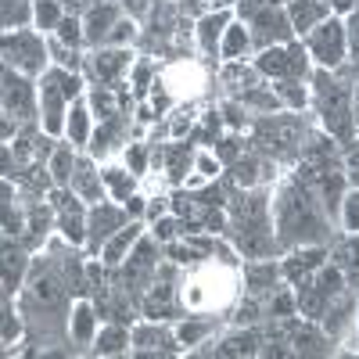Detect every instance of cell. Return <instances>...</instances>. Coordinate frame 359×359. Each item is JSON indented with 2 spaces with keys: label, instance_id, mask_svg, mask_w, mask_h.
<instances>
[{
  "label": "cell",
  "instance_id": "obj_1",
  "mask_svg": "<svg viewBox=\"0 0 359 359\" xmlns=\"http://www.w3.org/2000/svg\"><path fill=\"white\" fill-rule=\"evenodd\" d=\"M273 230H277L280 252L284 248L334 241V219L327 216V208L313 194V187L302 184L298 176L284 180L280 191H277V201H273Z\"/></svg>",
  "mask_w": 359,
  "mask_h": 359
},
{
  "label": "cell",
  "instance_id": "obj_19",
  "mask_svg": "<svg viewBox=\"0 0 359 359\" xmlns=\"http://www.w3.org/2000/svg\"><path fill=\"white\" fill-rule=\"evenodd\" d=\"M287 18H291V29H294V36L302 40L309 29H316L323 18H331V4L327 0H287Z\"/></svg>",
  "mask_w": 359,
  "mask_h": 359
},
{
  "label": "cell",
  "instance_id": "obj_13",
  "mask_svg": "<svg viewBox=\"0 0 359 359\" xmlns=\"http://www.w3.org/2000/svg\"><path fill=\"white\" fill-rule=\"evenodd\" d=\"M123 18V4L118 0H101V4H94L86 15H83V36H86V47L97 50L104 47L108 33L115 29V22Z\"/></svg>",
  "mask_w": 359,
  "mask_h": 359
},
{
  "label": "cell",
  "instance_id": "obj_16",
  "mask_svg": "<svg viewBox=\"0 0 359 359\" xmlns=\"http://www.w3.org/2000/svg\"><path fill=\"white\" fill-rule=\"evenodd\" d=\"M72 191H76L86 205H97V201H108V198H111V194H108V187H104L101 169L94 165V158H86V155H79V162H76V172H72Z\"/></svg>",
  "mask_w": 359,
  "mask_h": 359
},
{
  "label": "cell",
  "instance_id": "obj_8",
  "mask_svg": "<svg viewBox=\"0 0 359 359\" xmlns=\"http://www.w3.org/2000/svg\"><path fill=\"white\" fill-rule=\"evenodd\" d=\"M69 108H72L69 94L62 90L57 76L47 69L40 76V126H43V133L62 137L65 133V123H69Z\"/></svg>",
  "mask_w": 359,
  "mask_h": 359
},
{
  "label": "cell",
  "instance_id": "obj_21",
  "mask_svg": "<svg viewBox=\"0 0 359 359\" xmlns=\"http://www.w3.org/2000/svg\"><path fill=\"white\" fill-rule=\"evenodd\" d=\"M262 348V331L255 327H237L226 338H219L216 348H208V355H259Z\"/></svg>",
  "mask_w": 359,
  "mask_h": 359
},
{
  "label": "cell",
  "instance_id": "obj_9",
  "mask_svg": "<svg viewBox=\"0 0 359 359\" xmlns=\"http://www.w3.org/2000/svg\"><path fill=\"white\" fill-rule=\"evenodd\" d=\"M130 223V212H126V205L118 201H97V205H90V216H86V252L90 255H101L104 241L115 233V230H123Z\"/></svg>",
  "mask_w": 359,
  "mask_h": 359
},
{
  "label": "cell",
  "instance_id": "obj_6",
  "mask_svg": "<svg viewBox=\"0 0 359 359\" xmlns=\"http://www.w3.org/2000/svg\"><path fill=\"white\" fill-rule=\"evenodd\" d=\"M130 65H133L130 47H97L86 54L83 79H90V86H118Z\"/></svg>",
  "mask_w": 359,
  "mask_h": 359
},
{
  "label": "cell",
  "instance_id": "obj_29",
  "mask_svg": "<svg viewBox=\"0 0 359 359\" xmlns=\"http://www.w3.org/2000/svg\"><path fill=\"white\" fill-rule=\"evenodd\" d=\"M313 284H316L327 298H338L341 291H348V280H345V273H341L334 262H323L316 273H313Z\"/></svg>",
  "mask_w": 359,
  "mask_h": 359
},
{
  "label": "cell",
  "instance_id": "obj_5",
  "mask_svg": "<svg viewBox=\"0 0 359 359\" xmlns=\"http://www.w3.org/2000/svg\"><path fill=\"white\" fill-rule=\"evenodd\" d=\"M262 76L269 79H309V50L302 40H291V43H277V47H266L259 50V57L252 62Z\"/></svg>",
  "mask_w": 359,
  "mask_h": 359
},
{
  "label": "cell",
  "instance_id": "obj_28",
  "mask_svg": "<svg viewBox=\"0 0 359 359\" xmlns=\"http://www.w3.org/2000/svg\"><path fill=\"white\" fill-rule=\"evenodd\" d=\"M33 15H36V0H4V11H0V18H4V33L33 25Z\"/></svg>",
  "mask_w": 359,
  "mask_h": 359
},
{
  "label": "cell",
  "instance_id": "obj_17",
  "mask_svg": "<svg viewBox=\"0 0 359 359\" xmlns=\"http://www.w3.org/2000/svg\"><path fill=\"white\" fill-rule=\"evenodd\" d=\"M144 237V219H130L123 230H115L108 241H104V248H101V262L108 266V269H115V266H123L126 262V255L133 252V245Z\"/></svg>",
  "mask_w": 359,
  "mask_h": 359
},
{
  "label": "cell",
  "instance_id": "obj_25",
  "mask_svg": "<svg viewBox=\"0 0 359 359\" xmlns=\"http://www.w3.org/2000/svg\"><path fill=\"white\" fill-rule=\"evenodd\" d=\"M252 50V33L245 22H230L226 33H223V43H219V57L223 62H245Z\"/></svg>",
  "mask_w": 359,
  "mask_h": 359
},
{
  "label": "cell",
  "instance_id": "obj_34",
  "mask_svg": "<svg viewBox=\"0 0 359 359\" xmlns=\"http://www.w3.org/2000/svg\"><path fill=\"white\" fill-rule=\"evenodd\" d=\"M341 223L348 233H359V187H348L341 198Z\"/></svg>",
  "mask_w": 359,
  "mask_h": 359
},
{
  "label": "cell",
  "instance_id": "obj_24",
  "mask_svg": "<svg viewBox=\"0 0 359 359\" xmlns=\"http://www.w3.org/2000/svg\"><path fill=\"white\" fill-rule=\"evenodd\" d=\"M79 147L72 144V140H57V147H54V155H50V162H47V169H50V176H54V187H72V172H76V162H79Z\"/></svg>",
  "mask_w": 359,
  "mask_h": 359
},
{
  "label": "cell",
  "instance_id": "obj_18",
  "mask_svg": "<svg viewBox=\"0 0 359 359\" xmlns=\"http://www.w3.org/2000/svg\"><path fill=\"white\" fill-rule=\"evenodd\" d=\"M29 273V248L18 237H4V294L15 298L22 291V280Z\"/></svg>",
  "mask_w": 359,
  "mask_h": 359
},
{
  "label": "cell",
  "instance_id": "obj_44",
  "mask_svg": "<svg viewBox=\"0 0 359 359\" xmlns=\"http://www.w3.org/2000/svg\"><path fill=\"white\" fill-rule=\"evenodd\" d=\"M327 4H331V11H334L338 18H345L352 8H359V0H327Z\"/></svg>",
  "mask_w": 359,
  "mask_h": 359
},
{
  "label": "cell",
  "instance_id": "obj_23",
  "mask_svg": "<svg viewBox=\"0 0 359 359\" xmlns=\"http://www.w3.org/2000/svg\"><path fill=\"white\" fill-rule=\"evenodd\" d=\"M133 345V331H130V323H104L101 331H97V341H94V355H123L130 352Z\"/></svg>",
  "mask_w": 359,
  "mask_h": 359
},
{
  "label": "cell",
  "instance_id": "obj_31",
  "mask_svg": "<svg viewBox=\"0 0 359 359\" xmlns=\"http://www.w3.org/2000/svg\"><path fill=\"white\" fill-rule=\"evenodd\" d=\"M273 90H277V97L284 101V108H291V111H302L309 104V94H306L302 79H273Z\"/></svg>",
  "mask_w": 359,
  "mask_h": 359
},
{
  "label": "cell",
  "instance_id": "obj_15",
  "mask_svg": "<svg viewBox=\"0 0 359 359\" xmlns=\"http://www.w3.org/2000/svg\"><path fill=\"white\" fill-rule=\"evenodd\" d=\"M230 22H233V11H230V8L205 11V15L198 18L194 36H198V47H201L205 57H219V43H223V33H226Z\"/></svg>",
  "mask_w": 359,
  "mask_h": 359
},
{
  "label": "cell",
  "instance_id": "obj_27",
  "mask_svg": "<svg viewBox=\"0 0 359 359\" xmlns=\"http://www.w3.org/2000/svg\"><path fill=\"white\" fill-rule=\"evenodd\" d=\"M101 176H104V187L115 201H126L130 194H137V172L130 165H104Z\"/></svg>",
  "mask_w": 359,
  "mask_h": 359
},
{
  "label": "cell",
  "instance_id": "obj_7",
  "mask_svg": "<svg viewBox=\"0 0 359 359\" xmlns=\"http://www.w3.org/2000/svg\"><path fill=\"white\" fill-rule=\"evenodd\" d=\"M248 33H252V47L266 50V47H277V43H291L294 40V29H291V18L280 4H269V8H259L252 18H245Z\"/></svg>",
  "mask_w": 359,
  "mask_h": 359
},
{
  "label": "cell",
  "instance_id": "obj_12",
  "mask_svg": "<svg viewBox=\"0 0 359 359\" xmlns=\"http://www.w3.org/2000/svg\"><path fill=\"white\" fill-rule=\"evenodd\" d=\"M327 259H331V248H327V245H302V248H291V252L280 259V273H284L287 284H298V280L313 277Z\"/></svg>",
  "mask_w": 359,
  "mask_h": 359
},
{
  "label": "cell",
  "instance_id": "obj_22",
  "mask_svg": "<svg viewBox=\"0 0 359 359\" xmlns=\"http://www.w3.org/2000/svg\"><path fill=\"white\" fill-rule=\"evenodd\" d=\"M219 320H223V316H212V313L180 316V323H176V338H180V345H184V352L194 348V345H201L208 334L216 331V323H219Z\"/></svg>",
  "mask_w": 359,
  "mask_h": 359
},
{
  "label": "cell",
  "instance_id": "obj_2",
  "mask_svg": "<svg viewBox=\"0 0 359 359\" xmlns=\"http://www.w3.org/2000/svg\"><path fill=\"white\" fill-rule=\"evenodd\" d=\"M313 108L320 115V123L323 130L331 133L338 144H341V151L345 147L355 144V111H352V83L345 79L341 69H316L313 76Z\"/></svg>",
  "mask_w": 359,
  "mask_h": 359
},
{
  "label": "cell",
  "instance_id": "obj_33",
  "mask_svg": "<svg viewBox=\"0 0 359 359\" xmlns=\"http://www.w3.org/2000/svg\"><path fill=\"white\" fill-rule=\"evenodd\" d=\"M0 302H4V334H0V338H4V352H11V345H15V338L25 331V320L15 313V298H0Z\"/></svg>",
  "mask_w": 359,
  "mask_h": 359
},
{
  "label": "cell",
  "instance_id": "obj_3",
  "mask_svg": "<svg viewBox=\"0 0 359 359\" xmlns=\"http://www.w3.org/2000/svg\"><path fill=\"white\" fill-rule=\"evenodd\" d=\"M47 62H50V47L43 33H36V29H11V33H4V65L18 69L22 76L40 79L47 72Z\"/></svg>",
  "mask_w": 359,
  "mask_h": 359
},
{
  "label": "cell",
  "instance_id": "obj_35",
  "mask_svg": "<svg viewBox=\"0 0 359 359\" xmlns=\"http://www.w3.org/2000/svg\"><path fill=\"white\" fill-rule=\"evenodd\" d=\"M133 40H137V25H133V18H118L115 29L108 33V40H104V47H130Z\"/></svg>",
  "mask_w": 359,
  "mask_h": 359
},
{
  "label": "cell",
  "instance_id": "obj_36",
  "mask_svg": "<svg viewBox=\"0 0 359 359\" xmlns=\"http://www.w3.org/2000/svg\"><path fill=\"white\" fill-rule=\"evenodd\" d=\"M147 162H151V147H147V144H130V147H126V165H130L137 176L147 172Z\"/></svg>",
  "mask_w": 359,
  "mask_h": 359
},
{
  "label": "cell",
  "instance_id": "obj_30",
  "mask_svg": "<svg viewBox=\"0 0 359 359\" xmlns=\"http://www.w3.org/2000/svg\"><path fill=\"white\" fill-rule=\"evenodd\" d=\"M62 18H65V4H62V0H36V15H33V25L40 29L43 36H50Z\"/></svg>",
  "mask_w": 359,
  "mask_h": 359
},
{
  "label": "cell",
  "instance_id": "obj_14",
  "mask_svg": "<svg viewBox=\"0 0 359 359\" xmlns=\"http://www.w3.org/2000/svg\"><path fill=\"white\" fill-rule=\"evenodd\" d=\"M241 280H245V294L262 298V302H266V298L277 291V280H284V273H280L277 259H252L241 269Z\"/></svg>",
  "mask_w": 359,
  "mask_h": 359
},
{
  "label": "cell",
  "instance_id": "obj_11",
  "mask_svg": "<svg viewBox=\"0 0 359 359\" xmlns=\"http://www.w3.org/2000/svg\"><path fill=\"white\" fill-rule=\"evenodd\" d=\"M97 306H94V298H76L72 302V313H69V338H72V348L76 352H90L97 341Z\"/></svg>",
  "mask_w": 359,
  "mask_h": 359
},
{
  "label": "cell",
  "instance_id": "obj_10",
  "mask_svg": "<svg viewBox=\"0 0 359 359\" xmlns=\"http://www.w3.org/2000/svg\"><path fill=\"white\" fill-rule=\"evenodd\" d=\"M133 355H180L184 345L176 338V327H169V320H147L133 327Z\"/></svg>",
  "mask_w": 359,
  "mask_h": 359
},
{
  "label": "cell",
  "instance_id": "obj_42",
  "mask_svg": "<svg viewBox=\"0 0 359 359\" xmlns=\"http://www.w3.org/2000/svg\"><path fill=\"white\" fill-rule=\"evenodd\" d=\"M123 205H126V212H130V219H140V216L147 212V198H144V194H130V198H126Z\"/></svg>",
  "mask_w": 359,
  "mask_h": 359
},
{
  "label": "cell",
  "instance_id": "obj_43",
  "mask_svg": "<svg viewBox=\"0 0 359 359\" xmlns=\"http://www.w3.org/2000/svg\"><path fill=\"white\" fill-rule=\"evenodd\" d=\"M123 8L130 11V18H144L151 11V0H123Z\"/></svg>",
  "mask_w": 359,
  "mask_h": 359
},
{
  "label": "cell",
  "instance_id": "obj_26",
  "mask_svg": "<svg viewBox=\"0 0 359 359\" xmlns=\"http://www.w3.org/2000/svg\"><path fill=\"white\" fill-rule=\"evenodd\" d=\"M65 137L76 144V147H90V101L86 97H76L72 108H69V123H65Z\"/></svg>",
  "mask_w": 359,
  "mask_h": 359
},
{
  "label": "cell",
  "instance_id": "obj_39",
  "mask_svg": "<svg viewBox=\"0 0 359 359\" xmlns=\"http://www.w3.org/2000/svg\"><path fill=\"white\" fill-rule=\"evenodd\" d=\"M219 158H216V151H198L194 155V169H198V176L201 180H212V176H219Z\"/></svg>",
  "mask_w": 359,
  "mask_h": 359
},
{
  "label": "cell",
  "instance_id": "obj_32",
  "mask_svg": "<svg viewBox=\"0 0 359 359\" xmlns=\"http://www.w3.org/2000/svg\"><path fill=\"white\" fill-rule=\"evenodd\" d=\"M50 36H57L62 43H69V47H76V50L86 47V36H83V15H69V11H65V18L57 22V29H54Z\"/></svg>",
  "mask_w": 359,
  "mask_h": 359
},
{
  "label": "cell",
  "instance_id": "obj_37",
  "mask_svg": "<svg viewBox=\"0 0 359 359\" xmlns=\"http://www.w3.org/2000/svg\"><path fill=\"white\" fill-rule=\"evenodd\" d=\"M151 233L158 237V241H162V245H169V241H176V237H180V216H172V212H169V216H162V219H155V223H151Z\"/></svg>",
  "mask_w": 359,
  "mask_h": 359
},
{
  "label": "cell",
  "instance_id": "obj_41",
  "mask_svg": "<svg viewBox=\"0 0 359 359\" xmlns=\"http://www.w3.org/2000/svg\"><path fill=\"white\" fill-rule=\"evenodd\" d=\"M172 208H169V198H147V223H155L162 216H169Z\"/></svg>",
  "mask_w": 359,
  "mask_h": 359
},
{
  "label": "cell",
  "instance_id": "obj_40",
  "mask_svg": "<svg viewBox=\"0 0 359 359\" xmlns=\"http://www.w3.org/2000/svg\"><path fill=\"white\" fill-rule=\"evenodd\" d=\"M345 33H348V54L359 62V8H352L345 15Z\"/></svg>",
  "mask_w": 359,
  "mask_h": 359
},
{
  "label": "cell",
  "instance_id": "obj_38",
  "mask_svg": "<svg viewBox=\"0 0 359 359\" xmlns=\"http://www.w3.org/2000/svg\"><path fill=\"white\" fill-rule=\"evenodd\" d=\"M341 169H345L348 187H359V140H355L352 147H345V151H341Z\"/></svg>",
  "mask_w": 359,
  "mask_h": 359
},
{
  "label": "cell",
  "instance_id": "obj_4",
  "mask_svg": "<svg viewBox=\"0 0 359 359\" xmlns=\"http://www.w3.org/2000/svg\"><path fill=\"white\" fill-rule=\"evenodd\" d=\"M309 57L316 62V69H341L345 57H348V33H345V18L331 15L323 18L316 29H309V33L302 36Z\"/></svg>",
  "mask_w": 359,
  "mask_h": 359
},
{
  "label": "cell",
  "instance_id": "obj_20",
  "mask_svg": "<svg viewBox=\"0 0 359 359\" xmlns=\"http://www.w3.org/2000/svg\"><path fill=\"white\" fill-rule=\"evenodd\" d=\"M194 140H169L165 144V165H162V172H165V180L172 187H180L184 184V176H187V169L194 165Z\"/></svg>",
  "mask_w": 359,
  "mask_h": 359
}]
</instances>
